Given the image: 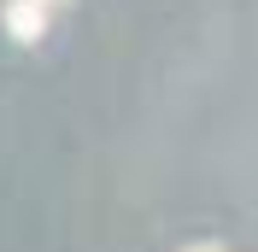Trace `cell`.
<instances>
[{
  "label": "cell",
  "mask_w": 258,
  "mask_h": 252,
  "mask_svg": "<svg viewBox=\"0 0 258 252\" xmlns=\"http://www.w3.org/2000/svg\"><path fill=\"white\" fill-rule=\"evenodd\" d=\"M188 252H223V246H188Z\"/></svg>",
  "instance_id": "7a4b0ae2"
},
{
  "label": "cell",
  "mask_w": 258,
  "mask_h": 252,
  "mask_svg": "<svg viewBox=\"0 0 258 252\" xmlns=\"http://www.w3.org/2000/svg\"><path fill=\"white\" fill-rule=\"evenodd\" d=\"M41 6H53V0H41Z\"/></svg>",
  "instance_id": "3957f363"
},
{
  "label": "cell",
  "mask_w": 258,
  "mask_h": 252,
  "mask_svg": "<svg viewBox=\"0 0 258 252\" xmlns=\"http://www.w3.org/2000/svg\"><path fill=\"white\" fill-rule=\"evenodd\" d=\"M6 30H12L18 41H41V35H47V6H41V0H12V6H6Z\"/></svg>",
  "instance_id": "6da1fadb"
}]
</instances>
